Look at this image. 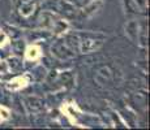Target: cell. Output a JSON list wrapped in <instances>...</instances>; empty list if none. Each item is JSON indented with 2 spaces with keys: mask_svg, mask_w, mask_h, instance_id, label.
<instances>
[{
  "mask_svg": "<svg viewBox=\"0 0 150 130\" xmlns=\"http://www.w3.org/2000/svg\"><path fill=\"white\" fill-rule=\"evenodd\" d=\"M136 30H138V25L136 24V22H129V24L125 26L127 34H128V37L132 40H136V38H137V31Z\"/></svg>",
  "mask_w": 150,
  "mask_h": 130,
  "instance_id": "1",
  "label": "cell"
}]
</instances>
